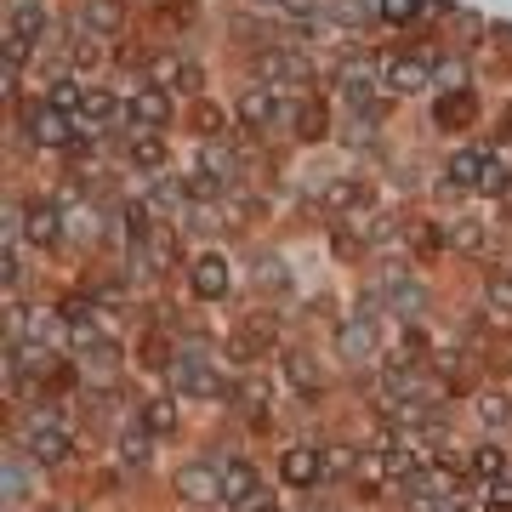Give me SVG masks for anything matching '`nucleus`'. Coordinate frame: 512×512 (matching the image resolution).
Returning <instances> with one entry per match:
<instances>
[{
    "instance_id": "obj_5",
    "label": "nucleus",
    "mask_w": 512,
    "mask_h": 512,
    "mask_svg": "<svg viewBox=\"0 0 512 512\" xmlns=\"http://www.w3.org/2000/svg\"><path fill=\"white\" fill-rule=\"evenodd\" d=\"M171 120V92L165 86H137L126 97V126L131 131H160Z\"/></svg>"
},
{
    "instance_id": "obj_17",
    "label": "nucleus",
    "mask_w": 512,
    "mask_h": 512,
    "mask_svg": "<svg viewBox=\"0 0 512 512\" xmlns=\"http://www.w3.org/2000/svg\"><path fill=\"white\" fill-rule=\"evenodd\" d=\"M325 18L348 23V29H365L370 18H382V6H370V0H325Z\"/></svg>"
},
{
    "instance_id": "obj_23",
    "label": "nucleus",
    "mask_w": 512,
    "mask_h": 512,
    "mask_svg": "<svg viewBox=\"0 0 512 512\" xmlns=\"http://www.w3.org/2000/svg\"><path fill=\"white\" fill-rule=\"evenodd\" d=\"M131 165H143V171L165 165V143L154 137V131H131Z\"/></svg>"
},
{
    "instance_id": "obj_13",
    "label": "nucleus",
    "mask_w": 512,
    "mask_h": 512,
    "mask_svg": "<svg viewBox=\"0 0 512 512\" xmlns=\"http://www.w3.org/2000/svg\"><path fill=\"white\" fill-rule=\"evenodd\" d=\"M228 285H234V279H228V262H222V256H200V262H194V296H200V302H222Z\"/></svg>"
},
{
    "instance_id": "obj_35",
    "label": "nucleus",
    "mask_w": 512,
    "mask_h": 512,
    "mask_svg": "<svg viewBox=\"0 0 512 512\" xmlns=\"http://www.w3.org/2000/svg\"><path fill=\"white\" fill-rule=\"evenodd\" d=\"M234 399L245 404V410H268V399H274V393H268V382H256V376H251V382H239Z\"/></svg>"
},
{
    "instance_id": "obj_10",
    "label": "nucleus",
    "mask_w": 512,
    "mask_h": 512,
    "mask_svg": "<svg viewBox=\"0 0 512 512\" xmlns=\"http://www.w3.org/2000/svg\"><path fill=\"white\" fill-rule=\"evenodd\" d=\"M279 478H285L291 490H313V484L330 478V473H325V461H319V450H285V456H279Z\"/></svg>"
},
{
    "instance_id": "obj_11",
    "label": "nucleus",
    "mask_w": 512,
    "mask_h": 512,
    "mask_svg": "<svg viewBox=\"0 0 512 512\" xmlns=\"http://www.w3.org/2000/svg\"><path fill=\"white\" fill-rule=\"evenodd\" d=\"M80 29H92V35H120V29H126V0H80Z\"/></svg>"
},
{
    "instance_id": "obj_40",
    "label": "nucleus",
    "mask_w": 512,
    "mask_h": 512,
    "mask_svg": "<svg viewBox=\"0 0 512 512\" xmlns=\"http://www.w3.org/2000/svg\"><path fill=\"white\" fill-rule=\"evenodd\" d=\"M6 495H12V501H23V467H18V461L6 467Z\"/></svg>"
},
{
    "instance_id": "obj_4",
    "label": "nucleus",
    "mask_w": 512,
    "mask_h": 512,
    "mask_svg": "<svg viewBox=\"0 0 512 512\" xmlns=\"http://www.w3.org/2000/svg\"><path fill=\"white\" fill-rule=\"evenodd\" d=\"M23 131H29V143L35 148H69L74 131H80V120L63 114V109H52V103L40 97V103H29V114H23Z\"/></svg>"
},
{
    "instance_id": "obj_18",
    "label": "nucleus",
    "mask_w": 512,
    "mask_h": 512,
    "mask_svg": "<svg viewBox=\"0 0 512 512\" xmlns=\"http://www.w3.org/2000/svg\"><path fill=\"white\" fill-rule=\"evenodd\" d=\"M80 126H92L97 137H103V126L109 120H120V103H114V92H86V114H74Z\"/></svg>"
},
{
    "instance_id": "obj_34",
    "label": "nucleus",
    "mask_w": 512,
    "mask_h": 512,
    "mask_svg": "<svg viewBox=\"0 0 512 512\" xmlns=\"http://www.w3.org/2000/svg\"><path fill=\"white\" fill-rule=\"evenodd\" d=\"M427 12V0H382V18L387 23H416Z\"/></svg>"
},
{
    "instance_id": "obj_32",
    "label": "nucleus",
    "mask_w": 512,
    "mask_h": 512,
    "mask_svg": "<svg viewBox=\"0 0 512 512\" xmlns=\"http://www.w3.org/2000/svg\"><path fill=\"white\" fill-rule=\"evenodd\" d=\"M205 171H211L217 183H234V177H239V160L228 154V148H217V143H211V148H205Z\"/></svg>"
},
{
    "instance_id": "obj_42",
    "label": "nucleus",
    "mask_w": 512,
    "mask_h": 512,
    "mask_svg": "<svg viewBox=\"0 0 512 512\" xmlns=\"http://www.w3.org/2000/svg\"><path fill=\"white\" fill-rule=\"evenodd\" d=\"M57 512H74V507H57Z\"/></svg>"
},
{
    "instance_id": "obj_28",
    "label": "nucleus",
    "mask_w": 512,
    "mask_h": 512,
    "mask_svg": "<svg viewBox=\"0 0 512 512\" xmlns=\"http://www.w3.org/2000/svg\"><path fill=\"white\" fill-rule=\"evenodd\" d=\"M473 473L501 478V473H507V450H501V444H478V450H473Z\"/></svg>"
},
{
    "instance_id": "obj_19",
    "label": "nucleus",
    "mask_w": 512,
    "mask_h": 512,
    "mask_svg": "<svg viewBox=\"0 0 512 512\" xmlns=\"http://www.w3.org/2000/svg\"><path fill=\"white\" fill-rule=\"evenodd\" d=\"M478 177H484V154H478V148L450 154V183L456 188H478Z\"/></svg>"
},
{
    "instance_id": "obj_2",
    "label": "nucleus",
    "mask_w": 512,
    "mask_h": 512,
    "mask_svg": "<svg viewBox=\"0 0 512 512\" xmlns=\"http://www.w3.org/2000/svg\"><path fill=\"white\" fill-rule=\"evenodd\" d=\"M23 450L35 467H57V461H69V433H63V421H57L52 404H40L29 427H23Z\"/></svg>"
},
{
    "instance_id": "obj_1",
    "label": "nucleus",
    "mask_w": 512,
    "mask_h": 512,
    "mask_svg": "<svg viewBox=\"0 0 512 512\" xmlns=\"http://www.w3.org/2000/svg\"><path fill=\"white\" fill-rule=\"evenodd\" d=\"M234 114L245 131H296V114H302V103H285V92L279 86H245V92L234 97Z\"/></svg>"
},
{
    "instance_id": "obj_29",
    "label": "nucleus",
    "mask_w": 512,
    "mask_h": 512,
    "mask_svg": "<svg viewBox=\"0 0 512 512\" xmlns=\"http://www.w3.org/2000/svg\"><path fill=\"white\" fill-rule=\"evenodd\" d=\"M450 245H456V251H478V245H484V222H473V217H461V222H450Z\"/></svg>"
},
{
    "instance_id": "obj_33",
    "label": "nucleus",
    "mask_w": 512,
    "mask_h": 512,
    "mask_svg": "<svg viewBox=\"0 0 512 512\" xmlns=\"http://www.w3.org/2000/svg\"><path fill=\"white\" fill-rule=\"evenodd\" d=\"M512 177H507V165L495 160V154H484V177H478V194H507Z\"/></svg>"
},
{
    "instance_id": "obj_8",
    "label": "nucleus",
    "mask_w": 512,
    "mask_h": 512,
    "mask_svg": "<svg viewBox=\"0 0 512 512\" xmlns=\"http://www.w3.org/2000/svg\"><path fill=\"white\" fill-rule=\"evenodd\" d=\"M376 92H382V69H370V63L353 57L348 69H342V97H348L359 114H365V109L376 114Z\"/></svg>"
},
{
    "instance_id": "obj_41",
    "label": "nucleus",
    "mask_w": 512,
    "mask_h": 512,
    "mask_svg": "<svg viewBox=\"0 0 512 512\" xmlns=\"http://www.w3.org/2000/svg\"><path fill=\"white\" fill-rule=\"evenodd\" d=\"M256 6H279V0H256Z\"/></svg>"
},
{
    "instance_id": "obj_36",
    "label": "nucleus",
    "mask_w": 512,
    "mask_h": 512,
    "mask_svg": "<svg viewBox=\"0 0 512 512\" xmlns=\"http://www.w3.org/2000/svg\"><path fill=\"white\" fill-rule=\"evenodd\" d=\"M63 228L74 239H97V211H63Z\"/></svg>"
},
{
    "instance_id": "obj_20",
    "label": "nucleus",
    "mask_w": 512,
    "mask_h": 512,
    "mask_svg": "<svg viewBox=\"0 0 512 512\" xmlns=\"http://www.w3.org/2000/svg\"><path fill=\"white\" fill-rule=\"evenodd\" d=\"M382 387H387V399L410 404V399H416V387H421V376H416V365H410V370H404V365H387V370H382Z\"/></svg>"
},
{
    "instance_id": "obj_12",
    "label": "nucleus",
    "mask_w": 512,
    "mask_h": 512,
    "mask_svg": "<svg viewBox=\"0 0 512 512\" xmlns=\"http://www.w3.org/2000/svg\"><path fill=\"white\" fill-rule=\"evenodd\" d=\"M63 234H69L63 228V205H29V217H23V239L29 245H57Z\"/></svg>"
},
{
    "instance_id": "obj_7",
    "label": "nucleus",
    "mask_w": 512,
    "mask_h": 512,
    "mask_svg": "<svg viewBox=\"0 0 512 512\" xmlns=\"http://www.w3.org/2000/svg\"><path fill=\"white\" fill-rule=\"evenodd\" d=\"M171 382H177V393H188V399H222V393H228L222 376L211 365H200V359H177V365H171Z\"/></svg>"
},
{
    "instance_id": "obj_9",
    "label": "nucleus",
    "mask_w": 512,
    "mask_h": 512,
    "mask_svg": "<svg viewBox=\"0 0 512 512\" xmlns=\"http://www.w3.org/2000/svg\"><path fill=\"white\" fill-rule=\"evenodd\" d=\"M52 29V12H46V0H12V12H6V35L18 40H46Z\"/></svg>"
},
{
    "instance_id": "obj_27",
    "label": "nucleus",
    "mask_w": 512,
    "mask_h": 512,
    "mask_svg": "<svg viewBox=\"0 0 512 512\" xmlns=\"http://www.w3.org/2000/svg\"><path fill=\"white\" fill-rule=\"evenodd\" d=\"M433 86L461 92V86H467V63H461V57H439V63H433Z\"/></svg>"
},
{
    "instance_id": "obj_38",
    "label": "nucleus",
    "mask_w": 512,
    "mask_h": 512,
    "mask_svg": "<svg viewBox=\"0 0 512 512\" xmlns=\"http://www.w3.org/2000/svg\"><path fill=\"white\" fill-rule=\"evenodd\" d=\"M490 512H512V473L490 484Z\"/></svg>"
},
{
    "instance_id": "obj_14",
    "label": "nucleus",
    "mask_w": 512,
    "mask_h": 512,
    "mask_svg": "<svg viewBox=\"0 0 512 512\" xmlns=\"http://www.w3.org/2000/svg\"><path fill=\"white\" fill-rule=\"evenodd\" d=\"M336 348H342L348 365H365L370 353H376V330H370V319H348V325L336 330Z\"/></svg>"
},
{
    "instance_id": "obj_3",
    "label": "nucleus",
    "mask_w": 512,
    "mask_h": 512,
    "mask_svg": "<svg viewBox=\"0 0 512 512\" xmlns=\"http://www.w3.org/2000/svg\"><path fill=\"white\" fill-rule=\"evenodd\" d=\"M382 92L387 97H416V92H433V63L427 57H410V52H387L382 63Z\"/></svg>"
},
{
    "instance_id": "obj_31",
    "label": "nucleus",
    "mask_w": 512,
    "mask_h": 512,
    "mask_svg": "<svg viewBox=\"0 0 512 512\" xmlns=\"http://www.w3.org/2000/svg\"><path fill=\"white\" fill-rule=\"evenodd\" d=\"M478 416H484V427H507V421H512V399H507V393H484V399H478Z\"/></svg>"
},
{
    "instance_id": "obj_37",
    "label": "nucleus",
    "mask_w": 512,
    "mask_h": 512,
    "mask_svg": "<svg viewBox=\"0 0 512 512\" xmlns=\"http://www.w3.org/2000/svg\"><path fill=\"white\" fill-rule=\"evenodd\" d=\"M325 137V109H313V103H302V114H296V137Z\"/></svg>"
},
{
    "instance_id": "obj_22",
    "label": "nucleus",
    "mask_w": 512,
    "mask_h": 512,
    "mask_svg": "<svg viewBox=\"0 0 512 512\" xmlns=\"http://www.w3.org/2000/svg\"><path fill=\"white\" fill-rule=\"evenodd\" d=\"M46 103L63 114H86V92H80V80H52L46 86Z\"/></svg>"
},
{
    "instance_id": "obj_24",
    "label": "nucleus",
    "mask_w": 512,
    "mask_h": 512,
    "mask_svg": "<svg viewBox=\"0 0 512 512\" xmlns=\"http://www.w3.org/2000/svg\"><path fill=\"white\" fill-rule=\"evenodd\" d=\"M484 308H490L495 319H512V274H490V285H484Z\"/></svg>"
},
{
    "instance_id": "obj_26",
    "label": "nucleus",
    "mask_w": 512,
    "mask_h": 512,
    "mask_svg": "<svg viewBox=\"0 0 512 512\" xmlns=\"http://www.w3.org/2000/svg\"><path fill=\"white\" fill-rule=\"evenodd\" d=\"M137 421H143L148 433H171V427H177V410H171L165 399H148L143 410H137Z\"/></svg>"
},
{
    "instance_id": "obj_39",
    "label": "nucleus",
    "mask_w": 512,
    "mask_h": 512,
    "mask_svg": "<svg viewBox=\"0 0 512 512\" xmlns=\"http://www.w3.org/2000/svg\"><path fill=\"white\" fill-rule=\"evenodd\" d=\"M348 467H353V450H348V444L325 450V473H348Z\"/></svg>"
},
{
    "instance_id": "obj_6",
    "label": "nucleus",
    "mask_w": 512,
    "mask_h": 512,
    "mask_svg": "<svg viewBox=\"0 0 512 512\" xmlns=\"http://www.w3.org/2000/svg\"><path fill=\"white\" fill-rule=\"evenodd\" d=\"M177 495H183V501H200V507L222 501V467H211V461H188L183 473H177Z\"/></svg>"
},
{
    "instance_id": "obj_21",
    "label": "nucleus",
    "mask_w": 512,
    "mask_h": 512,
    "mask_svg": "<svg viewBox=\"0 0 512 512\" xmlns=\"http://www.w3.org/2000/svg\"><path fill=\"white\" fill-rule=\"evenodd\" d=\"M148 456H154V433H148V427H126L120 461H126V467H148Z\"/></svg>"
},
{
    "instance_id": "obj_16",
    "label": "nucleus",
    "mask_w": 512,
    "mask_h": 512,
    "mask_svg": "<svg viewBox=\"0 0 512 512\" xmlns=\"http://www.w3.org/2000/svg\"><path fill=\"white\" fill-rule=\"evenodd\" d=\"M57 330H69V319L57 308H35L29 325H23V342H40V348H46V342H57Z\"/></svg>"
},
{
    "instance_id": "obj_25",
    "label": "nucleus",
    "mask_w": 512,
    "mask_h": 512,
    "mask_svg": "<svg viewBox=\"0 0 512 512\" xmlns=\"http://www.w3.org/2000/svg\"><path fill=\"white\" fill-rule=\"evenodd\" d=\"M365 200H370V188L353 183V177H342V183L325 188V205H330V211H348V205H365Z\"/></svg>"
},
{
    "instance_id": "obj_30",
    "label": "nucleus",
    "mask_w": 512,
    "mask_h": 512,
    "mask_svg": "<svg viewBox=\"0 0 512 512\" xmlns=\"http://www.w3.org/2000/svg\"><path fill=\"white\" fill-rule=\"evenodd\" d=\"M291 382L302 399H319V376H313V359L308 353H291Z\"/></svg>"
},
{
    "instance_id": "obj_15",
    "label": "nucleus",
    "mask_w": 512,
    "mask_h": 512,
    "mask_svg": "<svg viewBox=\"0 0 512 512\" xmlns=\"http://www.w3.org/2000/svg\"><path fill=\"white\" fill-rule=\"evenodd\" d=\"M251 495H262L256 467H251V461H228V467H222V501H228V507H239V501H251Z\"/></svg>"
}]
</instances>
